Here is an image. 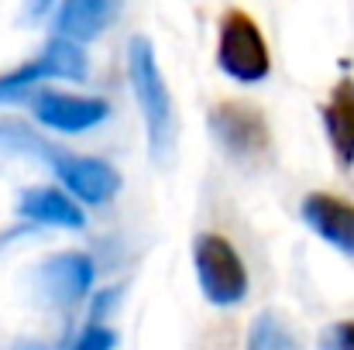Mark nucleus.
Instances as JSON below:
<instances>
[{
  "label": "nucleus",
  "mask_w": 354,
  "mask_h": 350,
  "mask_svg": "<svg viewBox=\"0 0 354 350\" xmlns=\"http://www.w3.org/2000/svg\"><path fill=\"white\" fill-rule=\"evenodd\" d=\"M306 227L320 233L341 254H354V203L334 193H310L299 206Z\"/></svg>",
  "instance_id": "nucleus-7"
},
{
  "label": "nucleus",
  "mask_w": 354,
  "mask_h": 350,
  "mask_svg": "<svg viewBox=\"0 0 354 350\" xmlns=\"http://www.w3.org/2000/svg\"><path fill=\"white\" fill-rule=\"evenodd\" d=\"M55 175L62 179V186L86 206H104L118 196L120 175L114 165L100 162V158H86V155H55L52 158Z\"/></svg>",
  "instance_id": "nucleus-5"
},
{
  "label": "nucleus",
  "mask_w": 354,
  "mask_h": 350,
  "mask_svg": "<svg viewBox=\"0 0 354 350\" xmlns=\"http://www.w3.org/2000/svg\"><path fill=\"white\" fill-rule=\"evenodd\" d=\"M196 278L214 306H237L248 295V268L224 233H200L193 244Z\"/></svg>",
  "instance_id": "nucleus-3"
},
{
  "label": "nucleus",
  "mask_w": 354,
  "mask_h": 350,
  "mask_svg": "<svg viewBox=\"0 0 354 350\" xmlns=\"http://www.w3.org/2000/svg\"><path fill=\"white\" fill-rule=\"evenodd\" d=\"M35 62L41 69V79H83L86 76V55H83L80 41H69L62 35L55 41H48Z\"/></svg>",
  "instance_id": "nucleus-12"
},
{
  "label": "nucleus",
  "mask_w": 354,
  "mask_h": 350,
  "mask_svg": "<svg viewBox=\"0 0 354 350\" xmlns=\"http://www.w3.org/2000/svg\"><path fill=\"white\" fill-rule=\"evenodd\" d=\"M38 282H41V292L59 302V306H73L80 302L90 285H93V261L80 251H66V254H55L48 257L41 268H38Z\"/></svg>",
  "instance_id": "nucleus-8"
},
{
  "label": "nucleus",
  "mask_w": 354,
  "mask_h": 350,
  "mask_svg": "<svg viewBox=\"0 0 354 350\" xmlns=\"http://www.w3.org/2000/svg\"><path fill=\"white\" fill-rule=\"evenodd\" d=\"M324 127L330 137V148L341 162V168L354 165V83L341 79L324 104Z\"/></svg>",
  "instance_id": "nucleus-11"
},
{
  "label": "nucleus",
  "mask_w": 354,
  "mask_h": 350,
  "mask_svg": "<svg viewBox=\"0 0 354 350\" xmlns=\"http://www.w3.org/2000/svg\"><path fill=\"white\" fill-rule=\"evenodd\" d=\"M17 213L31 224L66 227V231H80L86 224L80 203L69 193H59V189H28L17 203Z\"/></svg>",
  "instance_id": "nucleus-9"
},
{
  "label": "nucleus",
  "mask_w": 354,
  "mask_h": 350,
  "mask_svg": "<svg viewBox=\"0 0 354 350\" xmlns=\"http://www.w3.org/2000/svg\"><path fill=\"white\" fill-rule=\"evenodd\" d=\"M127 79H131L134 100H138L145 127H148L151 158L165 162L169 148H172V97H169V86L162 79L155 48L141 35H134L131 45H127Z\"/></svg>",
  "instance_id": "nucleus-1"
},
{
  "label": "nucleus",
  "mask_w": 354,
  "mask_h": 350,
  "mask_svg": "<svg viewBox=\"0 0 354 350\" xmlns=\"http://www.w3.org/2000/svg\"><path fill=\"white\" fill-rule=\"evenodd\" d=\"M118 0H62L55 28L69 41H93L104 35V28L114 21Z\"/></svg>",
  "instance_id": "nucleus-10"
},
{
  "label": "nucleus",
  "mask_w": 354,
  "mask_h": 350,
  "mask_svg": "<svg viewBox=\"0 0 354 350\" xmlns=\"http://www.w3.org/2000/svg\"><path fill=\"white\" fill-rule=\"evenodd\" d=\"M210 127L234 158H258L268 144V127L265 117L248 104H221L210 114Z\"/></svg>",
  "instance_id": "nucleus-6"
},
{
  "label": "nucleus",
  "mask_w": 354,
  "mask_h": 350,
  "mask_svg": "<svg viewBox=\"0 0 354 350\" xmlns=\"http://www.w3.org/2000/svg\"><path fill=\"white\" fill-rule=\"evenodd\" d=\"M114 344H118L114 330H107V327H90V330L76 340L73 350H114Z\"/></svg>",
  "instance_id": "nucleus-15"
},
{
  "label": "nucleus",
  "mask_w": 354,
  "mask_h": 350,
  "mask_svg": "<svg viewBox=\"0 0 354 350\" xmlns=\"http://www.w3.org/2000/svg\"><path fill=\"white\" fill-rule=\"evenodd\" d=\"M248 350H303V344L282 316L261 313L248 330Z\"/></svg>",
  "instance_id": "nucleus-13"
},
{
  "label": "nucleus",
  "mask_w": 354,
  "mask_h": 350,
  "mask_svg": "<svg viewBox=\"0 0 354 350\" xmlns=\"http://www.w3.org/2000/svg\"><path fill=\"white\" fill-rule=\"evenodd\" d=\"M320 350H354V320L330 323L320 333Z\"/></svg>",
  "instance_id": "nucleus-14"
},
{
  "label": "nucleus",
  "mask_w": 354,
  "mask_h": 350,
  "mask_svg": "<svg viewBox=\"0 0 354 350\" xmlns=\"http://www.w3.org/2000/svg\"><path fill=\"white\" fill-rule=\"evenodd\" d=\"M217 66L234 83H261L272 72V55L265 45V35L258 21L244 10H227L221 17V38H217Z\"/></svg>",
  "instance_id": "nucleus-2"
},
{
  "label": "nucleus",
  "mask_w": 354,
  "mask_h": 350,
  "mask_svg": "<svg viewBox=\"0 0 354 350\" xmlns=\"http://www.w3.org/2000/svg\"><path fill=\"white\" fill-rule=\"evenodd\" d=\"M31 110L45 127H52L59 134H83V130H93L97 124H104L111 117V104L97 100V97L38 90L35 100H31Z\"/></svg>",
  "instance_id": "nucleus-4"
}]
</instances>
